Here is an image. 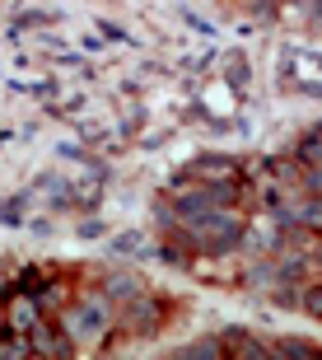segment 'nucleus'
Listing matches in <instances>:
<instances>
[{"label":"nucleus","instance_id":"nucleus-6","mask_svg":"<svg viewBox=\"0 0 322 360\" xmlns=\"http://www.w3.org/2000/svg\"><path fill=\"white\" fill-rule=\"evenodd\" d=\"M295 211V225L313 229V234H322V197H309V201H299V206H290Z\"/></svg>","mask_w":322,"mask_h":360},{"label":"nucleus","instance_id":"nucleus-7","mask_svg":"<svg viewBox=\"0 0 322 360\" xmlns=\"http://www.w3.org/2000/svg\"><path fill=\"white\" fill-rule=\"evenodd\" d=\"M103 295H107V300H135V295H145V281H140V276H112Z\"/></svg>","mask_w":322,"mask_h":360},{"label":"nucleus","instance_id":"nucleus-9","mask_svg":"<svg viewBox=\"0 0 322 360\" xmlns=\"http://www.w3.org/2000/svg\"><path fill=\"white\" fill-rule=\"evenodd\" d=\"M304 309H309L313 319H322V285H313V290L304 295Z\"/></svg>","mask_w":322,"mask_h":360},{"label":"nucleus","instance_id":"nucleus-1","mask_svg":"<svg viewBox=\"0 0 322 360\" xmlns=\"http://www.w3.org/2000/svg\"><path fill=\"white\" fill-rule=\"evenodd\" d=\"M187 243H192V248H201V253H224V248H239V243H243L239 215H229L224 206L192 215V220H187Z\"/></svg>","mask_w":322,"mask_h":360},{"label":"nucleus","instance_id":"nucleus-2","mask_svg":"<svg viewBox=\"0 0 322 360\" xmlns=\"http://www.w3.org/2000/svg\"><path fill=\"white\" fill-rule=\"evenodd\" d=\"M28 337H33V356H70L75 351V337L52 328V323H42V319L28 328Z\"/></svg>","mask_w":322,"mask_h":360},{"label":"nucleus","instance_id":"nucleus-5","mask_svg":"<svg viewBox=\"0 0 322 360\" xmlns=\"http://www.w3.org/2000/svg\"><path fill=\"white\" fill-rule=\"evenodd\" d=\"M220 342H224V351H243V356H267V342H262V337H253V333H239V328H229L224 337H220Z\"/></svg>","mask_w":322,"mask_h":360},{"label":"nucleus","instance_id":"nucleus-8","mask_svg":"<svg viewBox=\"0 0 322 360\" xmlns=\"http://www.w3.org/2000/svg\"><path fill=\"white\" fill-rule=\"evenodd\" d=\"M276 351H295V356H318V347H313V342H299V337H285V342H276Z\"/></svg>","mask_w":322,"mask_h":360},{"label":"nucleus","instance_id":"nucleus-4","mask_svg":"<svg viewBox=\"0 0 322 360\" xmlns=\"http://www.w3.org/2000/svg\"><path fill=\"white\" fill-rule=\"evenodd\" d=\"M5 319H10L14 333H28V328L42 319V314H38V300H28V295H24V300H14V304L5 309Z\"/></svg>","mask_w":322,"mask_h":360},{"label":"nucleus","instance_id":"nucleus-3","mask_svg":"<svg viewBox=\"0 0 322 360\" xmlns=\"http://www.w3.org/2000/svg\"><path fill=\"white\" fill-rule=\"evenodd\" d=\"M107 323H112V319H107V300H84V304L75 309V314H70L66 333L75 337V342H80V337H84V333H94V328H98V333H103Z\"/></svg>","mask_w":322,"mask_h":360}]
</instances>
